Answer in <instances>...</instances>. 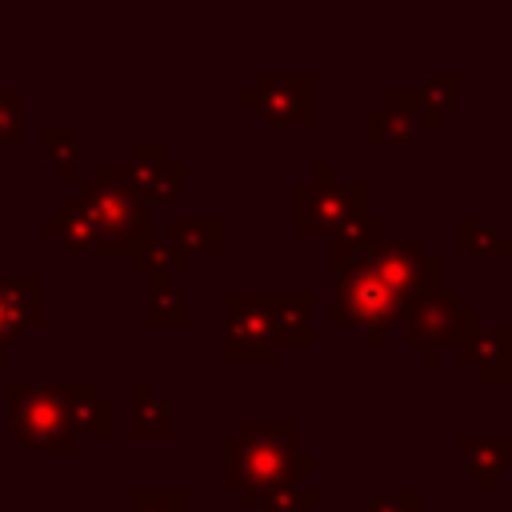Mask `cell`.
Masks as SVG:
<instances>
[{
  "label": "cell",
  "mask_w": 512,
  "mask_h": 512,
  "mask_svg": "<svg viewBox=\"0 0 512 512\" xmlns=\"http://www.w3.org/2000/svg\"><path fill=\"white\" fill-rule=\"evenodd\" d=\"M372 188L368 180H336L328 160H316L304 180L292 184V232L296 236H320L336 232L340 224L368 216Z\"/></svg>",
  "instance_id": "3957f363"
},
{
  "label": "cell",
  "mask_w": 512,
  "mask_h": 512,
  "mask_svg": "<svg viewBox=\"0 0 512 512\" xmlns=\"http://www.w3.org/2000/svg\"><path fill=\"white\" fill-rule=\"evenodd\" d=\"M164 240L188 260V256H212L224 248V220L204 216V220H168Z\"/></svg>",
  "instance_id": "ac0fdd59"
},
{
  "label": "cell",
  "mask_w": 512,
  "mask_h": 512,
  "mask_svg": "<svg viewBox=\"0 0 512 512\" xmlns=\"http://www.w3.org/2000/svg\"><path fill=\"white\" fill-rule=\"evenodd\" d=\"M504 384H512V372H508V380H504Z\"/></svg>",
  "instance_id": "f546056e"
},
{
  "label": "cell",
  "mask_w": 512,
  "mask_h": 512,
  "mask_svg": "<svg viewBox=\"0 0 512 512\" xmlns=\"http://www.w3.org/2000/svg\"><path fill=\"white\" fill-rule=\"evenodd\" d=\"M168 416H172V404L152 396L148 380H136L132 384V432L136 436H164L172 424Z\"/></svg>",
  "instance_id": "ffe728a7"
},
{
  "label": "cell",
  "mask_w": 512,
  "mask_h": 512,
  "mask_svg": "<svg viewBox=\"0 0 512 512\" xmlns=\"http://www.w3.org/2000/svg\"><path fill=\"white\" fill-rule=\"evenodd\" d=\"M424 132L420 112H416V92L392 88L384 104L368 108V140L372 144H416Z\"/></svg>",
  "instance_id": "4fadbf2b"
},
{
  "label": "cell",
  "mask_w": 512,
  "mask_h": 512,
  "mask_svg": "<svg viewBox=\"0 0 512 512\" xmlns=\"http://www.w3.org/2000/svg\"><path fill=\"white\" fill-rule=\"evenodd\" d=\"M8 416L12 436L24 448L44 452H76V420H72V380L68 384H8Z\"/></svg>",
  "instance_id": "277c9868"
},
{
  "label": "cell",
  "mask_w": 512,
  "mask_h": 512,
  "mask_svg": "<svg viewBox=\"0 0 512 512\" xmlns=\"http://www.w3.org/2000/svg\"><path fill=\"white\" fill-rule=\"evenodd\" d=\"M352 512H424V496L416 488H408L400 496H372Z\"/></svg>",
  "instance_id": "83f0119b"
},
{
  "label": "cell",
  "mask_w": 512,
  "mask_h": 512,
  "mask_svg": "<svg viewBox=\"0 0 512 512\" xmlns=\"http://www.w3.org/2000/svg\"><path fill=\"white\" fill-rule=\"evenodd\" d=\"M400 312H404V300L368 264L340 272L332 284V308H328L332 328H364V332L388 328L392 320H400Z\"/></svg>",
  "instance_id": "52a82bcc"
},
{
  "label": "cell",
  "mask_w": 512,
  "mask_h": 512,
  "mask_svg": "<svg viewBox=\"0 0 512 512\" xmlns=\"http://www.w3.org/2000/svg\"><path fill=\"white\" fill-rule=\"evenodd\" d=\"M44 236H56L68 252H96L100 248V232H96V224L80 200H64L56 208V216L44 220Z\"/></svg>",
  "instance_id": "e0dca14e"
},
{
  "label": "cell",
  "mask_w": 512,
  "mask_h": 512,
  "mask_svg": "<svg viewBox=\"0 0 512 512\" xmlns=\"http://www.w3.org/2000/svg\"><path fill=\"white\" fill-rule=\"evenodd\" d=\"M456 356L476 372L480 384H504L512 372V324L476 328V336L460 344Z\"/></svg>",
  "instance_id": "8fae6325"
},
{
  "label": "cell",
  "mask_w": 512,
  "mask_h": 512,
  "mask_svg": "<svg viewBox=\"0 0 512 512\" xmlns=\"http://www.w3.org/2000/svg\"><path fill=\"white\" fill-rule=\"evenodd\" d=\"M460 460L476 488L492 492L496 480L512 468V436H460Z\"/></svg>",
  "instance_id": "2e32d148"
},
{
  "label": "cell",
  "mask_w": 512,
  "mask_h": 512,
  "mask_svg": "<svg viewBox=\"0 0 512 512\" xmlns=\"http://www.w3.org/2000/svg\"><path fill=\"white\" fill-rule=\"evenodd\" d=\"M364 264H368L404 304H412V300L424 296V292L444 288V280H440L444 260H440L436 252H428L420 236H384V240L372 248V256H368Z\"/></svg>",
  "instance_id": "ba28073f"
},
{
  "label": "cell",
  "mask_w": 512,
  "mask_h": 512,
  "mask_svg": "<svg viewBox=\"0 0 512 512\" xmlns=\"http://www.w3.org/2000/svg\"><path fill=\"white\" fill-rule=\"evenodd\" d=\"M24 124V96L20 92H4L0 96V140H16Z\"/></svg>",
  "instance_id": "f1b7e54d"
},
{
  "label": "cell",
  "mask_w": 512,
  "mask_h": 512,
  "mask_svg": "<svg viewBox=\"0 0 512 512\" xmlns=\"http://www.w3.org/2000/svg\"><path fill=\"white\" fill-rule=\"evenodd\" d=\"M220 308V356L228 364H276L280 348L272 336L264 292H224Z\"/></svg>",
  "instance_id": "8992f818"
},
{
  "label": "cell",
  "mask_w": 512,
  "mask_h": 512,
  "mask_svg": "<svg viewBox=\"0 0 512 512\" xmlns=\"http://www.w3.org/2000/svg\"><path fill=\"white\" fill-rule=\"evenodd\" d=\"M76 200L92 216L100 232V248H116L132 256L148 240V200L132 188L124 164H96V172L80 180Z\"/></svg>",
  "instance_id": "7a4b0ae2"
},
{
  "label": "cell",
  "mask_w": 512,
  "mask_h": 512,
  "mask_svg": "<svg viewBox=\"0 0 512 512\" xmlns=\"http://www.w3.org/2000/svg\"><path fill=\"white\" fill-rule=\"evenodd\" d=\"M312 504H316V492L292 484V488H276V492L260 496L252 512H304V508H312Z\"/></svg>",
  "instance_id": "484cf974"
},
{
  "label": "cell",
  "mask_w": 512,
  "mask_h": 512,
  "mask_svg": "<svg viewBox=\"0 0 512 512\" xmlns=\"http://www.w3.org/2000/svg\"><path fill=\"white\" fill-rule=\"evenodd\" d=\"M148 320L156 328H180L188 320L180 292L168 284V276H148Z\"/></svg>",
  "instance_id": "603a6c76"
},
{
  "label": "cell",
  "mask_w": 512,
  "mask_h": 512,
  "mask_svg": "<svg viewBox=\"0 0 512 512\" xmlns=\"http://www.w3.org/2000/svg\"><path fill=\"white\" fill-rule=\"evenodd\" d=\"M240 104L268 124L304 128L316 116V80L308 72H288V76L264 72L252 88L240 92Z\"/></svg>",
  "instance_id": "9c48e42d"
},
{
  "label": "cell",
  "mask_w": 512,
  "mask_h": 512,
  "mask_svg": "<svg viewBox=\"0 0 512 512\" xmlns=\"http://www.w3.org/2000/svg\"><path fill=\"white\" fill-rule=\"evenodd\" d=\"M456 88H460V72H436L428 80H420L416 88V112L424 128H436L444 120V112L456 104Z\"/></svg>",
  "instance_id": "d6986e66"
},
{
  "label": "cell",
  "mask_w": 512,
  "mask_h": 512,
  "mask_svg": "<svg viewBox=\"0 0 512 512\" xmlns=\"http://www.w3.org/2000/svg\"><path fill=\"white\" fill-rule=\"evenodd\" d=\"M224 488L240 496V504L252 512L260 496L276 488H292L300 476L316 468L308 452L296 448V420L256 424L244 420L232 436H224Z\"/></svg>",
  "instance_id": "6da1fadb"
},
{
  "label": "cell",
  "mask_w": 512,
  "mask_h": 512,
  "mask_svg": "<svg viewBox=\"0 0 512 512\" xmlns=\"http://www.w3.org/2000/svg\"><path fill=\"white\" fill-rule=\"evenodd\" d=\"M128 180L144 200H176L184 188L188 168L180 160H172V152L164 144H136L128 156Z\"/></svg>",
  "instance_id": "30bf717a"
},
{
  "label": "cell",
  "mask_w": 512,
  "mask_h": 512,
  "mask_svg": "<svg viewBox=\"0 0 512 512\" xmlns=\"http://www.w3.org/2000/svg\"><path fill=\"white\" fill-rule=\"evenodd\" d=\"M264 304H268L276 348H308L316 340V328H312L316 296L312 292H264Z\"/></svg>",
  "instance_id": "5bb4252c"
},
{
  "label": "cell",
  "mask_w": 512,
  "mask_h": 512,
  "mask_svg": "<svg viewBox=\"0 0 512 512\" xmlns=\"http://www.w3.org/2000/svg\"><path fill=\"white\" fill-rule=\"evenodd\" d=\"M124 512H196L184 492H132Z\"/></svg>",
  "instance_id": "4316f807"
},
{
  "label": "cell",
  "mask_w": 512,
  "mask_h": 512,
  "mask_svg": "<svg viewBox=\"0 0 512 512\" xmlns=\"http://www.w3.org/2000/svg\"><path fill=\"white\" fill-rule=\"evenodd\" d=\"M188 260L168 244V240H144L136 252H132V272H144V276H176L184 272Z\"/></svg>",
  "instance_id": "cb8c5ba5"
},
{
  "label": "cell",
  "mask_w": 512,
  "mask_h": 512,
  "mask_svg": "<svg viewBox=\"0 0 512 512\" xmlns=\"http://www.w3.org/2000/svg\"><path fill=\"white\" fill-rule=\"evenodd\" d=\"M400 332H404V344L420 352L424 364H440L444 352L468 344L480 328V316L460 300L456 288H436V292H424L416 296L412 304H404L400 312Z\"/></svg>",
  "instance_id": "5b68a950"
},
{
  "label": "cell",
  "mask_w": 512,
  "mask_h": 512,
  "mask_svg": "<svg viewBox=\"0 0 512 512\" xmlns=\"http://www.w3.org/2000/svg\"><path fill=\"white\" fill-rule=\"evenodd\" d=\"M36 316H40V276L36 272L0 276V360L8 344L36 324Z\"/></svg>",
  "instance_id": "7c38bea8"
},
{
  "label": "cell",
  "mask_w": 512,
  "mask_h": 512,
  "mask_svg": "<svg viewBox=\"0 0 512 512\" xmlns=\"http://www.w3.org/2000/svg\"><path fill=\"white\" fill-rule=\"evenodd\" d=\"M72 420H76V432L112 436V404L100 400V396L92 392V384L72 380Z\"/></svg>",
  "instance_id": "44dd1931"
},
{
  "label": "cell",
  "mask_w": 512,
  "mask_h": 512,
  "mask_svg": "<svg viewBox=\"0 0 512 512\" xmlns=\"http://www.w3.org/2000/svg\"><path fill=\"white\" fill-rule=\"evenodd\" d=\"M456 248L464 256H492V252H512V236H504L492 220L464 216L456 224Z\"/></svg>",
  "instance_id": "7402d4cb"
},
{
  "label": "cell",
  "mask_w": 512,
  "mask_h": 512,
  "mask_svg": "<svg viewBox=\"0 0 512 512\" xmlns=\"http://www.w3.org/2000/svg\"><path fill=\"white\" fill-rule=\"evenodd\" d=\"M40 144H44V152H48V160L56 164V172H60V180H72L76 176V132L72 128H44L40 132Z\"/></svg>",
  "instance_id": "d4e9b609"
},
{
  "label": "cell",
  "mask_w": 512,
  "mask_h": 512,
  "mask_svg": "<svg viewBox=\"0 0 512 512\" xmlns=\"http://www.w3.org/2000/svg\"><path fill=\"white\" fill-rule=\"evenodd\" d=\"M384 236H388V220H384V216H372V212H368V216H356V220H348V224H340V228L332 232L328 268L340 276V272L364 264V260L372 256V248H376Z\"/></svg>",
  "instance_id": "9a60e30c"
}]
</instances>
